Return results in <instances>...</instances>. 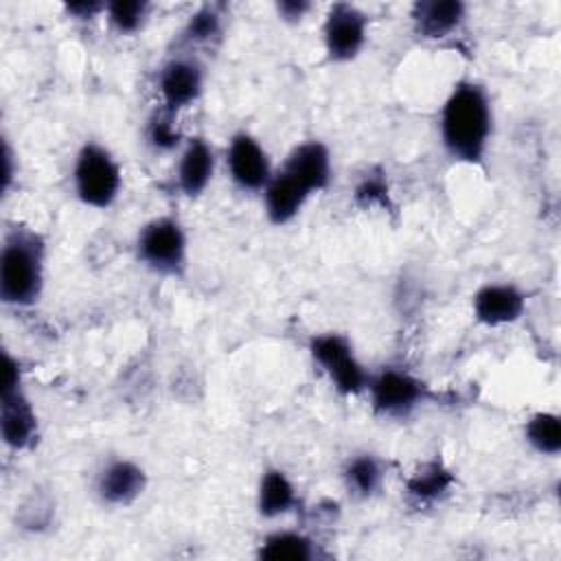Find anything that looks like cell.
Wrapping results in <instances>:
<instances>
[{
    "mask_svg": "<svg viewBox=\"0 0 561 561\" xmlns=\"http://www.w3.org/2000/svg\"><path fill=\"white\" fill-rule=\"evenodd\" d=\"M495 129L493 101L478 79H458L438 112V140L447 158L478 167L484 162Z\"/></svg>",
    "mask_w": 561,
    "mask_h": 561,
    "instance_id": "6da1fadb",
    "label": "cell"
},
{
    "mask_svg": "<svg viewBox=\"0 0 561 561\" xmlns=\"http://www.w3.org/2000/svg\"><path fill=\"white\" fill-rule=\"evenodd\" d=\"M46 237L26 224H9L0 245V300L11 309H31L46 287Z\"/></svg>",
    "mask_w": 561,
    "mask_h": 561,
    "instance_id": "7a4b0ae2",
    "label": "cell"
},
{
    "mask_svg": "<svg viewBox=\"0 0 561 561\" xmlns=\"http://www.w3.org/2000/svg\"><path fill=\"white\" fill-rule=\"evenodd\" d=\"M70 184L79 204L92 210H107L123 191V167L99 140H83L75 151Z\"/></svg>",
    "mask_w": 561,
    "mask_h": 561,
    "instance_id": "3957f363",
    "label": "cell"
},
{
    "mask_svg": "<svg viewBox=\"0 0 561 561\" xmlns=\"http://www.w3.org/2000/svg\"><path fill=\"white\" fill-rule=\"evenodd\" d=\"M136 261L151 274L180 278L188 267V232L178 215L162 213L147 219L134 239Z\"/></svg>",
    "mask_w": 561,
    "mask_h": 561,
    "instance_id": "277c9868",
    "label": "cell"
},
{
    "mask_svg": "<svg viewBox=\"0 0 561 561\" xmlns=\"http://www.w3.org/2000/svg\"><path fill=\"white\" fill-rule=\"evenodd\" d=\"M364 394L368 397L373 414L386 421H405L432 399L430 386L416 373L399 364L370 370Z\"/></svg>",
    "mask_w": 561,
    "mask_h": 561,
    "instance_id": "5b68a950",
    "label": "cell"
},
{
    "mask_svg": "<svg viewBox=\"0 0 561 561\" xmlns=\"http://www.w3.org/2000/svg\"><path fill=\"white\" fill-rule=\"evenodd\" d=\"M307 351L340 397L366 392L370 368L359 359L353 340L342 331H318L309 335Z\"/></svg>",
    "mask_w": 561,
    "mask_h": 561,
    "instance_id": "8992f818",
    "label": "cell"
},
{
    "mask_svg": "<svg viewBox=\"0 0 561 561\" xmlns=\"http://www.w3.org/2000/svg\"><path fill=\"white\" fill-rule=\"evenodd\" d=\"M370 33V15L353 2H333L322 20V48L331 64H351L355 61L366 44Z\"/></svg>",
    "mask_w": 561,
    "mask_h": 561,
    "instance_id": "52a82bcc",
    "label": "cell"
},
{
    "mask_svg": "<svg viewBox=\"0 0 561 561\" xmlns=\"http://www.w3.org/2000/svg\"><path fill=\"white\" fill-rule=\"evenodd\" d=\"M224 164L232 186L250 195H261L276 171L261 138L248 129H237L230 134L224 151Z\"/></svg>",
    "mask_w": 561,
    "mask_h": 561,
    "instance_id": "ba28073f",
    "label": "cell"
},
{
    "mask_svg": "<svg viewBox=\"0 0 561 561\" xmlns=\"http://www.w3.org/2000/svg\"><path fill=\"white\" fill-rule=\"evenodd\" d=\"M206 85V66L191 50L173 53L158 70V105L180 114L199 101Z\"/></svg>",
    "mask_w": 561,
    "mask_h": 561,
    "instance_id": "9c48e42d",
    "label": "cell"
},
{
    "mask_svg": "<svg viewBox=\"0 0 561 561\" xmlns=\"http://www.w3.org/2000/svg\"><path fill=\"white\" fill-rule=\"evenodd\" d=\"M0 436L7 449L22 454L39 440V416L20 379H2L0 390Z\"/></svg>",
    "mask_w": 561,
    "mask_h": 561,
    "instance_id": "30bf717a",
    "label": "cell"
},
{
    "mask_svg": "<svg viewBox=\"0 0 561 561\" xmlns=\"http://www.w3.org/2000/svg\"><path fill=\"white\" fill-rule=\"evenodd\" d=\"M149 476L145 467L129 456L105 458L92 480V493L103 506L125 508L142 497Z\"/></svg>",
    "mask_w": 561,
    "mask_h": 561,
    "instance_id": "8fae6325",
    "label": "cell"
},
{
    "mask_svg": "<svg viewBox=\"0 0 561 561\" xmlns=\"http://www.w3.org/2000/svg\"><path fill=\"white\" fill-rule=\"evenodd\" d=\"M528 307V294L513 280H486L471 294V316L489 329L508 327L522 320Z\"/></svg>",
    "mask_w": 561,
    "mask_h": 561,
    "instance_id": "7c38bea8",
    "label": "cell"
},
{
    "mask_svg": "<svg viewBox=\"0 0 561 561\" xmlns=\"http://www.w3.org/2000/svg\"><path fill=\"white\" fill-rule=\"evenodd\" d=\"M217 171V153L210 140L202 134L186 136L175 158L173 184L186 199H197L206 193Z\"/></svg>",
    "mask_w": 561,
    "mask_h": 561,
    "instance_id": "4fadbf2b",
    "label": "cell"
},
{
    "mask_svg": "<svg viewBox=\"0 0 561 561\" xmlns=\"http://www.w3.org/2000/svg\"><path fill=\"white\" fill-rule=\"evenodd\" d=\"M280 169L294 175L311 195L324 193L333 180V156L324 140L307 138L287 151Z\"/></svg>",
    "mask_w": 561,
    "mask_h": 561,
    "instance_id": "5bb4252c",
    "label": "cell"
},
{
    "mask_svg": "<svg viewBox=\"0 0 561 561\" xmlns=\"http://www.w3.org/2000/svg\"><path fill=\"white\" fill-rule=\"evenodd\" d=\"M469 7L462 0H416L410 7L412 31L427 42L456 35L467 22Z\"/></svg>",
    "mask_w": 561,
    "mask_h": 561,
    "instance_id": "9a60e30c",
    "label": "cell"
},
{
    "mask_svg": "<svg viewBox=\"0 0 561 561\" xmlns=\"http://www.w3.org/2000/svg\"><path fill=\"white\" fill-rule=\"evenodd\" d=\"M456 484L454 471L447 467L445 460L430 458L421 462L403 482V495L405 502L419 511L434 508L445 497H449L451 489Z\"/></svg>",
    "mask_w": 561,
    "mask_h": 561,
    "instance_id": "2e32d148",
    "label": "cell"
},
{
    "mask_svg": "<svg viewBox=\"0 0 561 561\" xmlns=\"http://www.w3.org/2000/svg\"><path fill=\"white\" fill-rule=\"evenodd\" d=\"M309 197L311 193L278 167L261 193L263 215L272 226H287L302 213Z\"/></svg>",
    "mask_w": 561,
    "mask_h": 561,
    "instance_id": "e0dca14e",
    "label": "cell"
},
{
    "mask_svg": "<svg viewBox=\"0 0 561 561\" xmlns=\"http://www.w3.org/2000/svg\"><path fill=\"white\" fill-rule=\"evenodd\" d=\"M254 506H256V513L261 519L285 517L300 506L298 486L283 467L267 465L261 471L259 482H256Z\"/></svg>",
    "mask_w": 561,
    "mask_h": 561,
    "instance_id": "ac0fdd59",
    "label": "cell"
},
{
    "mask_svg": "<svg viewBox=\"0 0 561 561\" xmlns=\"http://www.w3.org/2000/svg\"><path fill=\"white\" fill-rule=\"evenodd\" d=\"M340 480L353 500L364 502L381 491L386 482V465L375 451L359 449L344 458L340 467Z\"/></svg>",
    "mask_w": 561,
    "mask_h": 561,
    "instance_id": "d6986e66",
    "label": "cell"
},
{
    "mask_svg": "<svg viewBox=\"0 0 561 561\" xmlns=\"http://www.w3.org/2000/svg\"><path fill=\"white\" fill-rule=\"evenodd\" d=\"M254 554L261 561H316L322 557L316 537L300 528H274L265 533Z\"/></svg>",
    "mask_w": 561,
    "mask_h": 561,
    "instance_id": "ffe728a7",
    "label": "cell"
},
{
    "mask_svg": "<svg viewBox=\"0 0 561 561\" xmlns=\"http://www.w3.org/2000/svg\"><path fill=\"white\" fill-rule=\"evenodd\" d=\"M175 112L156 105L142 125V140L153 153H178L186 140Z\"/></svg>",
    "mask_w": 561,
    "mask_h": 561,
    "instance_id": "44dd1931",
    "label": "cell"
},
{
    "mask_svg": "<svg viewBox=\"0 0 561 561\" xmlns=\"http://www.w3.org/2000/svg\"><path fill=\"white\" fill-rule=\"evenodd\" d=\"M522 436L535 454L557 458L561 454V416L550 410H537L524 421Z\"/></svg>",
    "mask_w": 561,
    "mask_h": 561,
    "instance_id": "7402d4cb",
    "label": "cell"
},
{
    "mask_svg": "<svg viewBox=\"0 0 561 561\" xmlns=\"http://www.w3.org/2000/svg\"><path fill=\"white\" fill-rule=\"evenodd\" d=\"M224 31V15L217 4L197 7L180 28L178 46L180 50L195 53L197 46H206L215 42Z\"/></svg>",
    "mask_w": 561,
    "mask_h": 561,
    "instance_id": "603a6c76",
    "label": "cell"
},
{
    "mask_svg": "<svg viewBox=\"0 0 561 561\" xmlns=\"http://www.w3.org/2000/svg\"><path fill=\"white\" fill-rule=\"evenodd\" d=\"M149 13L151 4L147 0H110L103 18L116 35L131 37L145 28Z\"/></svg>",
    "mask_w": 561,
    "mask_h": 561,
    "instance_id": "cb8c5ba5",
    "label": "cell"
},
{
    "mask_svg": "<svg viewBox=\"0 0 561 561\" xmlns=\"http://www.w3.org/2000/svg\"><path fill=\"white\" fill-rule=\"evenodd\" d=\"M353 204L362 210H388L392 206L390 184L381 167L366 169L353 186Z\"/></svg>",
    "mask_w": 561,
    "mask_h": 561,
    "instance_id": "d4e9b609",
    "label": "cell"
},
{
    "mask_svg": "<svg viewBox=\"0 0 561 561\" xmlns=\"http://www.w3.org/2000/svg\"><path fill=\"white\" fill-rule=\"evenodd\" d=\"M53 517H55V506L50 495H46L44 491H33L15 511V524L28 533H42L50 528Z\"/></svg>",
    "mask_w": 561,
    "mask_h": 561,
    "instance_id": "484cf974",
    "label": "cell"
},
{
    "mask_svg": "<svg viewBox=\"0 0 561 561\" xmlns=\"http://www.w3.org/2000/svg\"><path fill=\"white\" fill-rule=\"evenodd\" d=\"M105 0H79V2H66L64 13L77 22H90L101 15H105Z\"/></svg>",
    "mask_w": 561,
    "mask_h": 561,
    "instance_id": "4316f807",
    "label": "cell"
},
{
    "mask_svg": "<svg viewBox=\"0 0 561 561\" xmlns=\"http://www.w3.org/2000/svg\"><path fill=\"white\" fill-rule=\"evenodd\" d=\"M274 9H276V15H278L280 22L298 24V22H302L311 13L313 4L307 2V0H278L274 4Z\"/></svg>",
    "mask_w": 561,
    "mask_h": 561,
    "instance_id": "83f0119b",
    "label": "cell"
},
{
    "mask_svg": "<svg viewBox=\"0 0 561 561\" xmlns=\"http://www.w3.org/2000/svg\"><path fill=\"white\" fill-rule=\"evenodd\" d=\"M15 151L9 142V138H2V195H9V191L13 188L15 175H18V164H15Z\"/></svg>",
    "mask_w": 561,
    "mask_h": 561,
    "instance_id": "f1b7e54d",
    "label": "cell"
}]
</instances>
